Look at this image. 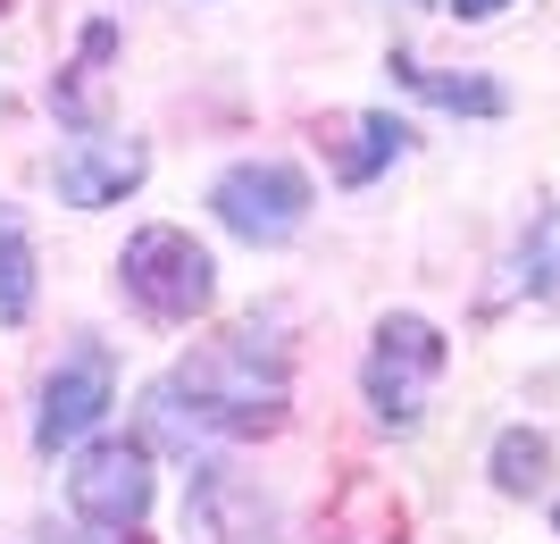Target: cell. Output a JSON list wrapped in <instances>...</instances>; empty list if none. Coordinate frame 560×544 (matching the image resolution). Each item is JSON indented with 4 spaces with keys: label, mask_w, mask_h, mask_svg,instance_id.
Here are the masks:
<instances>
[{
    "label": "cell",
    "mask_w": 560,
    "mask_h": 544,
    "mask_svg": "<svg viewBox=\"0 0 560 544\" xmlns=\"http://www.w3.org/2000/svg\"><path fill=\"white\" fill-rule=\"evenodd\" d=\"M394 76L410 93L444 101V109H468V118H493V109H502V84H486V76H444V68H419V59H394Z\"/></svg>",
    "instance_id": "9c48e42d"
},
{
    "label": "cell",
    "mask_w": 560,
    "mask_h": 544,
    "mask_svg": "<svg viewBox=\"0 0 560 544\" xmlns=\"http://www.w3.org/2000/svg\"><path fill=\"white\" fill-rule=\"evenodd\" d=\"M185 528L201 544H268V502L234 470H192L185 486Z\"/></svg>",
    "instance_id": "ba28073f"
},
{
    "label": "cell",
    "mask_w": 560,
    "mask_h": 544,
    "mask_svg": "<svg viewBox=\"0 0 560 544\" xmlns=\"http://www.w3.org/2000/svg\"><path fill=\"white\" fill-rule=\"evenodd\" d=\"M210 210L226 218L243 243H284L310 210V185H302V167H284V160H243V167L218 176Z\"/></svg>",
    "instance_id": "277c9868"
},
{
    "label": "cell",
    "mask_w": 560,
    "mask_h": 544,
    "mask_svg": "<svg viewBox=\"0 0 560 544\" xmlns=\"http://www.w3.org/2000/svg\"><path fill=\"white\" fill-rule=\"evenodd\" d=\"M460 18H493V9H511V0H452Z\"/></svg>",
    "instance_id": "9a60e30c"
},
{
    "label": "cell",
    "mask_w": 560,
    "mask_h": 544,
    "mask_svg": "<svg viewBox=\"0 0 560 544\" xmlns=\"http://www.w3.org/2000/svg\"><path fill=\"white\" fill-rule=\"evenodd\" d=\"M109 385H117V369H109V352H101V344L68 352L59 369H50V385H43V419H34V444H43V452L75 444V436H84V427L109 410Z\"/></svg>",
    "instance_id": "8992f818"
},
{
    "label": "cell",
    "mask_w": 560,
    "mask_h": 544,
    "mask_svg": "<svg viewBox=\"0 0 560 544\" xmlns=\"http://www.w3.org/2000/svg\"><path fill=\"white\" fill-rule=\"evenodd\" d=\"M401 142H410V126H394V118H385V109H369V118L351 126V151H343V160H335V176H343V185H369V176H376V167H385V160H394Z\"/></svg>",
    "instance_id": "30bf717a"
},
{
    "label": "cell",
    "mask_w": 560,
    "mask_h": 544,
    "mask_svg": "<svg viewBox=\"0 0 560 544\" xmlns=\"http://www.w3.org/2000/svg\"><path fill=\"white\" fill-rule=\"evenodd\" d=\"M25 310H34V252H25V235H18V218L0 210V319L18 327Z\"/></svg>",
    "instance_id": "4fadbf2b"
},
{
    "label": "cell",
    "mask_w": 560,
    "mask_h": 544,
    "mask_svg": "<svg viewBox=\"0 0 560 544\" xmlns=\"http://www.w3.org/2000/svg\"><path fill=\"white\" fill-rule=\"evenodd\" d=\"M435 378H444V335L427 327V319H385V335H376L369 352V403L385 427H419L427 419V394H435Z\"/></svg>",
    "instance_id": "3957f363"
},
{
    "label": "cell",
    "mask_w": 560,
    "mask_h": 544,
    "mask_svg": "<svg viewBox=\"0 0 560 544\" xmlns=\"http://www.w3.org/2000/svg\"><path fill=\"white\" fill-rule=\"evenodd\" d=\"M117 268H126V293H135L151 319H192V310H210V293H218L210 252H201L185 227H142Z\"/></svg>",
    "instance_id": "7a4b0ae2"
},
{
    "label": "cell",
    "mask_w": 560,
    "mask_h": 544,
    "mask_svg": "<svg viewBox=\"0 0 560 544\" xmlns=\"http://www.w3.org/2000/svg\"><path fill=\"white\" fill-rule=\"evenodd\" d=\"M544 477H552V444L527 436V427H511V436L493 444V486H502V495H536Z\"/></svg>",
    "instance_id": "8fae6325"
},
{
    "label": "cell",
    "mask_w": 560,
    "mask_h": 544,
    "mask_svg": "<svg viewBox=\"0 0 560 544\" xmlns=\"http://www.w3.org/2000/svg\"><path fill=\"white\" fill-rule=\"evenodd\" d=\"M518 285L536 293V302H560V210H544L518 243Z\"/></svg>",
    "instance_id": "7c38bea8"
},
{
    "label": "cell",
    "mask_w": 560,
    "mask_h": 544,
    "mask_svg": "<svg viewBox=\"0 0 560 544\" xmlns=\"http://www.w3.org/2000/svg\"><path fill=\"white\" fill-rule=\"evenodd\" d=\"M142 142H109V135H93V142H68L59 151V201L68 210H109V201H126V193L142 185Z\"/></svg>",
    "instance_id": "52a82bcc"
},
{
    "label": "cell",
    "mask_w": 560,
    "mask_h": 544,
    "mask_svg": "<svg viewBox=\"0 0 560 544\" xmlns=\"http://www.w3.org/2000/svg\"><path fill=\"white\" fill-rule=\"evenodd\" d=\"M176 394L201 410V427L259 436V427H277V410H284V369H277V360H259L252 335H234V344H210L201 360L176 369Z\"/></svg>",
    "instance_id": "6da1fadb"
},
{
    "label": "cell",
    "mask_w": 560,
    "mask_h": 544,
    "mask_svg": "<svg viewBox=\"0 0 560 544\" xmlns=\"http://www.w3.org/2000/svg\"><path fill=\"white\" fill-rule=\"evenodd\" d=\"M68 495H75V511H84L93 528L126 536V528H135L142 511H151V452H142V444H126V436H109V444H93L84 461H75Z\"/></svg>",
    "instance_id": "5b68a950"
},
{
    "label": "cell",
    "mask_w": 560,
    "mask_h": 544,
    "mask_svg": "<svg viewBox=\"0 0 560 544\" xmlns=\"http://www.w3.org/2000/svg\"><path fill=\"white\" fill-rule=\"evenodd\" d=\"M151 436H160V444H176V452H192V436H201V410H185V394H176V378L167 385H151Z\"/></svg>",
    "instance_id": "5bb4252c"
}]
</instances>
